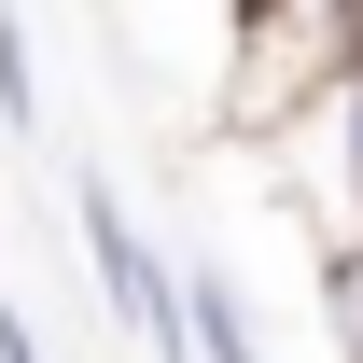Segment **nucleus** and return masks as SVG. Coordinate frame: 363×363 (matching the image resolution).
I'll return each instance as SVG.
<instances>
[{
    "label": "nucleus",
    "mask_w": 363,
    "mask_h": 363,
    "mask_svg": "<svg viewBox=\"0 0 363 363\" xmlns=\"http://www.w3.org/2000/svg\"><path fill=\"white\" fill-rule=\"evenodd\" d=\"M363 84V0H252L224 14V126L294 140Z\"/></svg>",
    "instance_id": "nucleus-1"
},
{
    "label": "nucleus",
    "mask_w": 363,
    "mask_h": 363,
    "mask_svg": "<svg viewBox=\"0 0 363 363\" xmlns=\"http://www.w3.org/2000/svg\"><path fill=\"white\" fill-rule=\"evenodd\" d=\"M0 363H43V335H28V321H14V308H0Z\"/></svg>",
    "instance_id": "nucleus-6"
},
{
    "label": "nucleus",
    "mask_w": 363,
    "mask_h": 363,
    "mask_svg": "<svg viewBox=\"0 0 363 363\" xmlns=\"http://www.w3.org/2000/svg\"><path fill=\"white\" fill-rule=\"evenodd\" d=\"M196 363H266L252 350V308H238L224 279H196Z\"/></svg>",
    "instance_id": "nucleus-3"
},
{
    "label": "nucleus",
    "mask_w": 363,
    "mask_h": 363,
    "mask_svg": "<svg viewBox=\"0 0 363 363\" xmlns=\"http://www.w3.org/2000/svg\"><path fill=\"white\" fill-rule=\"evenodd\" d=\"M321 140H335V196H350V238H363V84L321 112Z\"/></svg>",
    "instance_id": "nucleus-4"
},
{
    "label": "nucleus",
    "mask_w": 363,
    "mask_h": 363,
    "mask_svg": "<svg viewBox=\"0 0 363 363\" xmlns=\"http://www.w3.org/2000/svg\"><path fill=\"white\" fill-rule=\"evenodd\" d=\"M84 266H98L112 321H126L154 363H196V279H168V266H154V238L112 210V182H84Z\"/></svg>",
    "instance_id": "nucleus-2"
},
{
    "label": "nucleus",
    "mask_w": 363,
    "mask_h": 363,
    "mask_svg": "<svg viewBox=\"0 0 363 363\" xmlns=\"http://www.w3.org/2000/svg\"><path fill=\"white\" fill-rule=\"evenodd\" d=\"M43 98H28V14H0V126H28Z\"/></svg>",
    "instance_id": "nucleus-5"
}]
</instances>
